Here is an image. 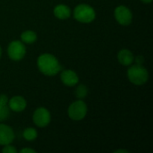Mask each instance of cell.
<instances>
[{
	"instance_id": "1",
	"label": "cell",
	"mask_w": 153,
	"mask_h": 153,
	"mask_svg": "<svg viewBox=\"0 0 153 153\" xmlns=\"http://www.w3.org/2000/svg\"><path fill=\"white\" fill-rule=\"evenodd\" d=\"M37 66L40 73L47 76H55L60 73L62 66L58 59L48 53L41 54L37 59Z\"/></svg>"
},
{
	"instance_id": "2",
	"label": "cell",
	"mask_w": 153,
	"mask_h": 153,
	"mask_svg": "<svg viewBox=\"0 0 153 153\" xmlns=\"http://www.w3.org/2000/svg\"><path fill=\"white\" fill-rule=\"evenodd\" d=\"M127 70V77L130 82L141 86L145 84L149 80V72L143 65H131Z\"/></svg>"
},
{
	"instance_id": "3",
	"label": "cell",
	"mask_w": 153,
	"mask_h": 153,
	"mask_svg": "<svg viewBox=\"0 0 153 153\" xmlns=\"http://www.w3.org/2000/svg\"><path fill=\"white\" fill-rule=\"evenodd\" d=\"M74 19L82 23H91L96 18L94 8L87 4H80L74 10Z\"/></svg>"
},
{
	"instance_id": "4",
	"label": "cell",
	"mask_w": 153,
	"mask_h": 153,
	"mask_svg": "<svg viewBox=\"0 0 153 153\" xmlns=\"http://www.w3.org/2000/svg\"><path fill=\"white\" fill-rule=\"evenodd\" d=\"M88 107L82 100H78L71 103L67 110L68 117H70V119L74 121L82 120L86 117Z\"/></svg>"
},
{
	"instance_id": "5",
	"label": "cell",
	"mask_w": 153,
	"mask_h": 153,
	"mask_svg": "<svg viewBox=\"0 0 153 153\" xmlns=\"http://www.w3.org/2000/svg\"><path fill=\"white\" fill-rule=\"evenodd\" d=\"M7 55L13 61H21L26 55V47L20 40H13L9 43L7 48Z\"/></svg>"
},
{
	"instance_id": "6",
	"label": "cell",
	"mask_w": 153,
	"mask_h": 153,
	"mask_svg": "<svg viewBox=\"0 0 153 153\" xmlns=\"http://www.w3.org/2000/svg\"><path fill=\"white\" fill-rule=\"evenodd\" d=\"M116 21L122 26H128L133 22V13L126 5H119L114 11Z\"/></svg>"
},
{
	"instance_id": "7",
	"label": "cell",
	"mask_w": 153,
	"mask_h": 153,
	"mask_svg": "<svg viewBox=\"0 0 153 153\" xmlns=\"http://www.w3.org/2000/svg\"><path fill=\"white\" fill-rule=\"evenodd\" d=\"M32 120H33V123L38 127L44 128L48 126L51 121L50 112L46 108H43V107L38 108L33 113Z\"/></svg>"
},
{
	"instance_id": "8",
	"label": "cell",
	"mask_w": 153,
	"mask_h": 153,
	"mask_svg": "<svg viewBox=\"0 0 153 153\" xmlns=\"http://www.w3.org/2000/svg\"><path fill=\"white\" fill-rule=\"evenodd\" d=\"M14 139L13 130L7 125L0 124V145L4 146L13 143Z\"/></svg>"
},
{
	"instance_id": "9",
	"label": "cell",
	"mask_w": 153,
	"mask_h": 153,
	"mask_svg": "<svg viewBox=\"0 0 153 153\" xmlns=\"http://www.w3.org/2000/svg\"><path fill=\"white\" fill-rule=\"evenodd\" d=\"M8 107L10 108V110L13 111V112H22L26 107H27V101L26 100L22 97V96H13L9 100H8Z\"/></svg>"
},
{
	"instance_id": "10",
	"label": "cell",
	"mask_w": 153,
	"mask_h": 153,
	"mask_svg": "<svg viewBox=\"0 0 153 153\" xmlns=\"http://www.w3.org/2000/svg\"><path fill=\"white\" fill-rule=\"evenodd\" d=\"M61 82L68 87H73L79 82L78 74L73 70H65L60 74Z\"/></svg>"
},
{
	"instance_id": "11",
	"label": "cell",
	"mask_w": 153,
	"mask_h": 153,
	"mask_svg": "<svg viewBox=\"0 0 153 153\" xmlns=\"http://www.w3.org/2000/svg\"><path fill=\"white\" fill-rule=\"evenodd\" d=\"M117 60L124 66H129L134 63V56L131 50L124 48L117 53Z\"/></svg>"
},
{
	"instance_id": "12",
	"label": "cell",
	"mask_w": 153,
	"mask_h": 153,
	"mask_svg": "<svg viewBox=\"0 0 153 153\" xmlns=\"http://www.w3.org/2000/svg\"><path fill=\"white\" fill-rule=\"evenodd\" d=\"M54 15L59 20H67L71 16V9L65 4H57L54 8Z\"/></svg>"
},
{
	"instance_id": "13",
	"label": "cell",
	"mask_w": 153,
	"mask_h": 153,
	"mask_svg": "<svg viewBox=\"0 0 153 153\" xmlns=\"http://www.w3.org/2000/svg\"><path fill=\"white\" fill-rule=\"evenodd\" d=\"M37 33L33 30H27L21 34V41L25 44H32L37 40Z\"/></svg>"
},
{
	"instance_id": "14",
	"label": "cell",
	"mask_w": 153,
	"mask_h": 153,
	"mask_svg": "<svg viewBox=\"0 0 153 153\" xmlns=\"http://www.w3.org/2000/svg\"><path fill=\"white\" fill-rule=\"evenodd\" d=\"M22 136H23V138L26 141H28V142H33L38 137V132L33 127H28V128L24 129V131L22 133Z\"/></svg>"
},
{
	"instance_id": "15",
	"label": "cell",
	"mask_w": 153,
	"mask_h": 153,
	"mask_svg": "<svg viewBox=\"0 0 153 153\" xmlns=\"http://www.w3.org/2000/svg\"><path fill=\"white\" fill-rule=\"evenodd\" d=\"M75 95L79 100H83L88 95V87L84 84H80L75 91Z\"/></svg>"
},
{
	"instance_id": "16",
	"label": "cell",
	"mask_w": 153,
	"mask_h": 153,
	"mask_svg": "<svg viewBox=\"0 0 153 153\" xmlns=\"http://www.w3.org/2000/svg\"><path fill=\"white\" fill-rule=\"evenodd\" d=\"M10 116V108L8 105L0 104V122L6 120Z\"/></svg>"
},
{
	"instance_id": "17",
	"label": "cell",
	"mask_w": 153,
	"mask_h": 153,
	"mask_svg": "<svg viewBox=\"0 0 153 153\" xmlns=\"http://www.w3.org/2000/svg\"><path fill=\"white\" fill-rule=\"evenodd\" d=\"M2 152L3 153H16L17 152V150L14 146L11 145L10 144H6V145H4V148L2 149Z\"/></svg>"
},
{
	"instance_id": "18",
	"label": "cell",
	"mask_w": 153,
	"mask_h": 153,
	"mask_svg": "<svg viewBox=\"0 0 153 153\" xmlns=\"http://www.w3.org/2000/svg\"><path fill=\"white\" fill-rule=\"evenodd\" d=\"M8 97L5 94H1L0 95V104L1 105H7L8 104Z\"/></svg>"
},
{
	"instance_id": "19",
	"label": "cell",
	"mask_w": 153,
	"mask_h": 153,
	"mask_svg": "<svg viewBox=\"0 0 153 153\" xmlns=\"http://www.w3.org/2000/svg\"><path fill=\"white\" fill-rule=\"evenodd\" d=\"M134 62H135V64H137V65H143L144 64V57L143 56H137L134 58Z\"/></svg>"
},
{
	"instance_id": "20",
	"label": "cell",
	"mask_w": 153,
	"mask_h": 153,
	"mask_svg": "<svg viewBox=\"0 0 153 153\" xmlns=\"http://www.w3.org/2000/svg\"><path fill=\"white\" fill-rule=\"evenodd\" d=\"M20 153H36V151L31 148H23L20 151Z\"/></svg>"
},
{
	"instance_id": "21",
	"label": "cell",
	"mask_w": 153,
	"mask_h": 153,
	"mask_svg": "<svg viewBox=\"0 0 153 153\" xmlns=\"http://www.w3.org/2000/svg\"><path fill=\"white\" fill-rule=\"evenodd\" d=\"M114 153H129V152H128L127 150H125V149H120V150L115 151Z\"/></svg>"
},
{
	"instance_id": "22",
	"label": "cell",
	"mask_w": 153,
	"mask_h": 153,
	"mask_svg": "<svg viewBox=\"0 0 153 153\" xmlns=\"http://www.w3.org/2000/svg\"><path fill=\"white\" fill-rule=\"evenodd\" d=\"M143 4H151L152 2V0H141Z\"/></svg>"
},
{
	"instance_id": "23",
	"label": "cell",
	"mask_w": 153,
	"mask_h": 153,
	"mask_svg": "<svg viewBox=\"0 0 153 153\" xmlns=\"http://www.w3.org/2000/svg\"><path fill=\"white\" fill-rule=\"evenodd\" d=\"M1 55H2V49H1V47H0V57H1Z\"/></svg>"
}]
</instances>
